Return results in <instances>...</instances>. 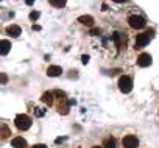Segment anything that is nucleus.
Listing matches in <instances>:
<instances>
[{
  "label": "nucleus",
  "mask_w": 159,
  "mask_h": 148,
  "mask_svg": "<svg viewBox=\"0 0 159 148\" xmlns=\"http://www.w3.org/2000/svg\"><path fill=\"white\" fill-rule=\"evenodd\" d=\"M153 36H154V31H153V30H148V31H145V33L137 34L136 42H134V47H136V48H142V47H145V45L151 41Z\"/></svg>",
  "instance_id": "nucleus-1"
},
{
  "label": "nucleus",
  "mask_w": 159,
  "mask_h": 148,
  "mask_svg": "<svg viewBox=\"0 0 159 148\" xmlns=\"http://www.w3.org/2000/svg\"><path fill=\"white\" fill-rule=\"evenodd\" d=\"M14 125H16L20 131H25V129H28V128L31 126V119H30L27 114H19V115H16V119H14Z\"/></svg>",
  "instance_id": "nucleus-2"
},
{
  "label": "nucleus",
  "mask_w": 159,
  "mask_h": 148,
  "mask_svg": "<svg viewBox=\"0 0 159 148\" xmlns=\"http://www.w3.org/2000/svg\"><path fill=\"white\" fill-rule=\"evenodd\" d=\"M128 24H129L131 28H136V30H142L147 25V22H145V19L142 16H129L128 17Z\"/></svg>",
  "instance_id": "nucleus-3"
},
{
  "label": "nucleus",
  "mask_w": 159,
  "mask_h": 148,
  "mask_svg": "<svg viewBox=\"0 0 159 148\" xmlns=\"http://www.w3.org/2000/svg\"><path fill=\"white\" fill-rule=\"evenodd\" d=\"M119 89H120L123 94L131 92V91H133V80H131L129 77H126V75L120 77V80H119Z\"/></svg>",
  "instance_id": "nucleus-4"
},
{
  "label": "nucleus",
  "mask_w": 159,
  "mask_h": 148,
  "mask_svg": "<svg viewBox=\"0 0 159 148\" xmlns=\"http://www.w3.org/2000/svg\"><path fill=\"white\" fill-rule=\"evenodd\" d=\"M122 143H123V146H125V148H136V146L139 145V140H137V137H136V136L128 134V136H125V137H123Z\"/></svg>",
  "instance_id": "nucleus-5"
},
{
  "label": "nucleus",
  "mask_w": 159,
  "mask_h": 148,
  "mask_svg": "<svg viewBox=\"0 0 159 148\" xmlns=\"http://www.w3.org/2000/svg\"><path fill=\"white\" fill-rule=\"evenodd\" d=\"M137 64H139L140 67H148V65H151V55H148V53H142V55H139V58H137Z\"/></svg>",
  "instance_id": "nucleus-6"
},
{
  "label": "nucleus",
  "mask_w": 159,
  "mask_h": 148,
  "mask_svg": "<svg viewBox=\"0 0 159 148\" xmlns=\"http://www.w3.org/2000/svg\"><path fill=\"white\" fill-rule=\"evenodd\" d=\"M61 73H62V69L59 65H50L47 69V75L48 77H59Z\"/></svg>",
  "instance_id": "nucleus-7"
},
{
  "label": "nucleus",
  "mask_w": 159,
  "mask_h": 148,
  "mask_svg": "<svg viewBox=\"0 0 159 148\" xmlns=\"http://www.w3.org/2000/svg\"><path fill=\"white\" fill-rule=\"evenodd\" d=\"M11 145L14 148H27V140L24 137H14L11 140Z\"/></svg>",
  "instance_id": "nucleus-8"
},
{
  "label": "nucleus",
  "mask_w": 159,
  "mask_h": 148,
  "mask_svg": "<svg viewBox=\"0 0 159 148\" xmlns=\"http://www.w3.org/2000/svg\"><path fill=\"white\" fill-rule=\"evenodd\" d=\"M7 33H8L10 36H13V38H17V36H20L22 30H20V27H17V25H10V27L7 28Z\"/></svg>",
  "instance_id": "nucleus-9"
},
{
  "label": "nucleus",
  "mask_w": 159,
  "mask_h": 148,
  "mask_svg": "<svg viewBox=\"0 0 159 148\" xmlns=\"http://www.w3.org/2000/svg\"><path fill=\"white\" fill-rule=\"evenodd\" d=\"M10 48H11V42L10 41H7V39L0 41V53L2 55H7L10 52Z\"/></svg>",
  "instance_id": "nucleus-10"
},
{
  "label": "nucleus",
  "mask_w": 159,
  "mask_h": 148,
  "mask_svg": "<svg viewBox=\"0 0 159 148\" xmlns=\"http://www.w3.org/2000/svg\"><path fill=\"white\" fill-rule=\"evenodd\" d=\"M78 22H81L86 27H92L94 25V17L92 16H80L78 17Z\"/></svg>",
  "instance_id": "nucleus-11"
},
{
  "label": "nucleus",
  "mask_w": 159,
  "mask_h": 148,
  "mask_svg": "<svg viewBox=\"0 0 159 148\" xmlns=\"http://www.w3.org/2000/svg\"><path fill=\"white\" fill-rule=\"evenodd\" d=\"M53 92H44V95H42V101L47 105V106H52V103H53Z\"/></svg>",
  "instance_id": "nucleus-12"
},
{
  "label": "nucleus",
  "mask_w": 159,
  "mask_h": 148,
  "mask_svg": "<svg viewBox=\"0 0 159 148\" xmlns=\"http://www.w3.org/2000/svg\"><path fill=\"white\" fill-rule=\"evenodd\" d=\"M50 5H53L56 8H62V7H66V0H52Z\"/></svg>",
  "instance_id": "nucleus-13"
},
{
  "label": "nucleus",
  "mask_w": 159,
  "mask_h": 148,
  "mask_svg": "<svg viewBox=\"0 0 159 148\" xmlns=\"http://www.w3.org/2000/svg\"><path fill=\"white\" fill-rule=\"evenodd\" d=\"M105 148H116V140H114L112 137L106 139V140H105Z\"/></svg>",
  "instance_id": "nucleus-14"
},
{
  "label": "nucleus",
  "mask_w": 159,
  "mask_h": 148,
  "mask_svg": "<svg viewBox=\"0 0 159 148\" xmlns=\"http://www.w3.org/2000/svg\"><path fill=\"white\" fill-rule=\"evenodd\" d=\"M59 114H67L69 112V105L67 103H62V105H59Z\"/></svg>",
  "instance_id": "nucleus-15"
},
{
  "label": "nucleus",
  "mask_w": 159,
  "mask_h": 148,
  "mask_svg": "<svg viewBox=\"0 0 159 148\" xmlns=\"http://www.w3.org/2000/svg\"><path fill=\"white\" fill-rule=\"evenodd\" d=\"M112 41L116 42V45H117V47H120V33H117V31H116V33H112Z\"/></svg>",
  "instance_id": "nucleus-16"
},
{
  "label": "nucleus",
  "mask_w": 159,
  "mask_h": 148,
  "mask_svg": "<svg viewBox=\"0 0 159 148\" xmlns=\"http://www.w3.org/2000/svg\"><path fill=\"white\" fill-rule=\"evenodd\" d=\"M53 94H55L59 100H66V92H62V91H55Z\"/></svg>",
  "instance_id": "nucleus-17"
},
{
  "label": "nucleus",
  "mask_w": 159,
  "mask_h": 148,
  "mask_svg": "<svg viewBox=\"0 0 159 148\" xmlns=\"http://www.w3.org/2000/svg\"><path fill=\"white\" fill-rule=\"evenodd\" d=\"M2 132H3V134H2L3 139H7V137L10 136V131H8V126H7V125H2Z\"/></svg>",
  "instance_id": "nucleus-18"
},
{
  "label": "nucleus",
  "mask_w": 159,
  "mask_h": 148,
  "mask_svg": "<svg viewBox=\"0 0 159 148\" xmlns=\"http://www.w3.org/2000/svg\"><path fill=\"white\" fill-rule=\"evenodd\" d=\"M100 33H102V30H100V28H92V30L89 31V34H91V36H98Z\"/></svg>",
  "instance_id": "nucleus-19"
},
{
  "label": "nucleus",
  "mask_w": 159,
  "mask_h": 148,
  "mask_svg": "<svg viewBox=\"0 0 159 148\" xmlns=\"http://www.w3.org/2000/svg\"><path fill=\"white\" fill-rule=\"evenodd\" d=\"M44 112H45V111H44L42 108H34V114H36L38 117H42V115H44Z\"/></svg>",
  "instance_id": "nucleus-20"
},
{
  "label": "nucleus",
  "mask_w": 159,
  "mask_h": 148,
  "mask_svg": "<svg viewBox=\"0 0 159 148\" xmlns=\"http://www.w3.org/2000/svg\"><path fill=\"white\" fill-rule=\"evenodd\" d=\"M30 19H31V20H38V19H39V13H38V11L30 13Z\"/></svg>",
  "instance_id": "nucleus-21"
},
{
  "label": "nucleus",
  "mask_w": 159,
  "mask_h": 148,
  "mask_svg": "<svg viewBox=\"0 0 159 148\" xmlns=\"http://www.w3.org/2000/svg\"><path fill=\"white\" fill-rule=\"evenodd\" d=\"M81 59H83V64H88V62H89V56H88V55H84Z\"/></svg>",
  "instance_id": "nucleus-22"
},
{
  "label": "nucleus",
  "mask_w": 159,
  "mask_h": 148,
  "mask_svg": "<svg viewBox=\"0 0 159 148\" xmlns=\"http://www.w3.org/2000/svg\"><path fill=\"white\" fill-rule=\"evenodd\" d=\"M7 80H8V77L5 75V73H2V84H5V83H7Z\"/></svg>",
  "instance_id": "nucleus-23"
},
{
  "label": "nucleus",
  "mask_w": 159,
  "mask_h": 148,
  "mask_svg": "<svg viewBox=\"0 0 159 148\" xmlns=\"http://www.w3.org/2000/svg\"><path fill=\"white\" fill-rule=\"evenodd\" d=\"M33 148H47L45 145H42V143H38V145H34Z\"/></svg>",
  "instance_id": "nucleus-24"
},
{
  "label": "nucleus",
  "mask_w": 159,
  "mask_h": 148,
  "mask_svg": "<svg viewBox=\"0 0 159 148\" xmlns=\"http://www.w3.org/2000/svg\"><path fill=\"white\" fill-rule=\"evenodd\" d=\"M94 148H102V146H94Z\"/></svg>",
  "instance_id": "nucleus-25"
}]
</instances>
